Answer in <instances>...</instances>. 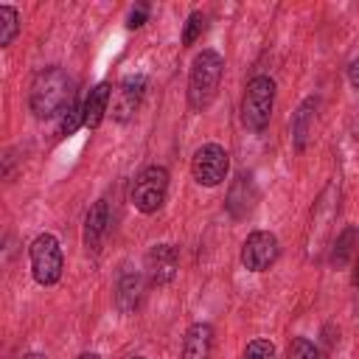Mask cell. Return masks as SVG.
<instances>
[{
  "mask_svg": "<svg viewBox=\"0 0 359 359\" xmlns=\"http://www.w3.org/2000/svg\"><path fill=\"white\" fill-rule=\"evenodd\" d=\"M73 101H76L73 81H70V76H67L59 65L42 67V70L34 76L31 93H28V107H31V112H34L39 121L59 118Z\"/></svg>",
  "mask_w": 359,
  "mask_h": 359,
  "instance_id": "1",
  "label": "cell"
},
{
  "mask_svg": "<svg viewBox=\"0 0 359 359\" xmlns=\"http://www.w3.org/2000/svg\"><path fill=\"white\" fill-rule=\"evenodd\" d=\"M222 76H224V56L219 50L205 48L194 56L191 73H188V107L194 112H202L213 104Z\"/></svg>",
  "mask_w": 359,
  "mask_h": 359,
  "instance_id": "2",
  "label": "cell"
},
{
  "mask_svg": "<svg viewBox=\"0 0 359 359\" xmlns=\"http://www.w3.org/2000/svg\"><path fill=\"white\" fill-rule=\"evenodd\" d=\"M275 107V81L269 76H252L241 95V123L250 132H261L269 126Z\"/></svg>",
  "mask_w": 359,
  "mask_h": 359,
  "instance_id": "3",
  "label": "cell"
},
{
  "mask_svg": "<svg viewBox=\"0 0 359 359\" xmlns=\"http://www.w3.org/2000/svg\"><path fill=\"white\" fill-rule=\"evenodd\" d=\"M28 258H31V275L39 286L59 283L62 269H65V255H62V244L53 233H39L28 247Z\"/></svg>",
  "mask_w": 359,
  "mask_h": 359,
  "instance_id": "4",
  "label": "cell"
},
{
  "mask_svg": "<svg viewBox=\"0 0 359 359\" xmlns=\"http://www.w3.org/2000/svg\"><path fill=\"white\" fill-rule=\"evenodd\" d=\"M165 194H168V171H165V165H146L135 177L129 199H132L135 210L149 216V213H157L163 208Z\"/></svg>",
  "mask_w": 359,
  "mask_h": 359,
  "instance_id": "5",
  "label": "cell"
},
{
  "mask_svg": "<svg viewBox=\"0 0 359 359\" xmlns=\"http://www.w3.org/2000/svg\"><path fill=\"white\" fill-rule=\"evenodd\" d=\"M230 171V154L219 143H202L191 157V174L199 185L216 188L227 180Z\"/></svg>",
  "mask_w": 359,
  "mask_h": 359,
  "instance_id": "6",
  "label": "cell"
},
{
  "mask_svg": "<svg viewBox=\"0 0 359 359\" xmlns=\"http://www.w3.org/2000/svg\"><path fill=\"white\" fill-rule=\"evenodd\" d=\"M337 208H339V191L337 185H325V191L317 196L314 208H311V224H309V236H306V247L311 255H317L331 233V219L337 216Z\"/></svg>",
  "mask_w": 359,
  "mask_h": 359,
  "instance_id": "7",
  "label": "cell"
},
{
  "mask_svg": "<svg viewBox=\"0 0 359 359\" xmlns=\"http://www.w3.org/2000/svg\"><path fill=\"white\" fill-rule=\"evenodd\" d=\"M280 255V241L269 230H252L244 244H241V264L250 272H264L269 269Z\"/></svg>",
  "mask_w": 359,
  "mask_h": 359,
  "instance_id": "8",
  "label": "cell"
},
{
  "mask_svg": "<svg viewBox=\"0 0 359 359\" xmlns=\"http://www.w3.org/2000/svg\"><path fill=\"white\" fill-rule=\"evenodd\" d=\"M180 269V250L174 244H154L146 252V275L154 286H165L177 278Z\"/></svg>",
  "mask_w": 359,
  "mask_h": 359,
  "instance_id": "9",
  "label": "cell"
},
{
  "mask_svg": "<svg viewBox=\"0 0 359 359\" xmlns=\"http://www.w3.org/2000/svg\"><path fill=\"white\" fill-rule=\"evenodd\" d=\"M143 93H146V76H140V73L137 76H126L115 87V95H112V118L118 123H126L137 112V107L143 101Z\"/></svg>",
  "mask_w": 359,
  "mask_h": 359,
  "instance_id": "10",
  "label": "cell"
},
{
  "mask_svg": "<svg viewBox=\"0 0 359 359\" xmlns=\"http://www.w3.org/2000/svg\"><path fill=\"white\" fill-rule=\"evenodd\" d=\"M255 202H258V188H255L252 177H250V174H238V177L230 182V188H227V199H224L227 213H230L233 219H247V216L252 213Z\"/></svg>",
  "mask_w": 359,
  "mask_h": 359,
  "instance_id": "11",
  "label": "cell"
},
{
  "mask_svg": "<svg viewBox=\"0 0 359 359\" xmlns=\"http://www.w3.org/2000/svg\"><path fill=\"white\" fill-rule=\"evenodd\" d=\"M107 230H109V205H107V199H95L84 216V233H81L84 247L90 252H98Z\"/></svg>",
  "mask_w": 359,
  "mask_h": 359,
  "instance_id": "12",
  "label": "cell"
},
{
  "mask_svg": "<svg viewBox=\"0 0 359 359\" xmlns=\"http://www.w3.org/2000/svg\"><path fill=\"white\" fill-rule=\"evenodd\" d=\"M109 101H112V87L107 81L95 84L90 90V95L84 98V107H81V118H84V126L87 129H98L109 112Z\"/></svg>",
  "mask_w": 359,
  "mask_h": 359,
  "instance_id": "13",
  "label": "cell"
},
{
  "mask_svg": "<svg viewBox=\"0 0 359 359\" xmlns=\"http://www.w3.org/2000/svg\"><path fill=\"white\" fill-rule=\"evenodd\" d=\"M140 297H143V275L137 269H126L118 278V286H115V306H118V311L121 314H132L140 306Z\"/></svg>",
  "mask_w": 359,
  "mask_h": 359,
  "instance_id": "14",
  "label": "cell"
},
{
  "mask_svg": "<svg viewBox=\"0 0 359 359\" xmlns=\"http://www.w3.org/2000/svg\"><path fill=\"white\" fill-rule=\"evenodd\" d=\"M213 348V325L194 323L182 334V359H208Z\"/></svg>",
  "mask_w": 359,
  "mask_h": 359,
  "instance_id": "15",
  "label": "cell"
},
{
  "mask_svg": "<svg viewBox=\"0 0 359 359\" xmlns=\"http://www.w3.org/2000/svg\"><path fill=\"white\" fill-rule=\"evenodd\" d=\"M314 112H317V98L309 95V98L300 101V107H297L294 115H292V143H294L297 151L306 149L309 132H311V126H314Z\"/></svg>",
  "mask_w": 359,
  "mask_h": 359,
  "instance_id": "16",
  "label": "cell"
},
{
  "mask_svg": "<svg viewBox=\"0 0 359 359\" xmlns=\"http://www.w3.org/2000/svg\"><path fill=\"white\" fill-rule=\"evenodd\" d=\"M356 227L353 224H348L339 236H337V241H334V252H331V264L337 266V269H342L351 258H356Z\"/></svg>",
  "mask_w": 359,
  "mask_h": 359,
  "instance_id": "17",
  "label": "cell"
},
{
  "mask_svg": "<svg viewBox=\"0 0 359 359\" xmlns=\"http://www.w3.org/2000/svg\"><path fill=\"white\" fill-rule=\"evenodd\" d=\"M20 34V14L14 6H0V45L8 48Z\"/></svg>",
  "mask_w": 359,
  "mask_h": 359,
  "instance_id": "18",
  "label": "cell"
},
{
  "mask_svg": "<svg viewBox=\"0 0 359 359\" xmlns=\"http://www.w3.org/2000/svg\"><path fill=\"white\" fill-rule=\"evenodd\" d=\"M205 31H208V17L202 11H191L188 20H185V28H182V45L191 48Z\"/></svg>",
  "mask_w": 359,
  "mask_h": 359,
  "instance_id": "19",
  "label": "cell"
},
{
  "mask_svg": "<svg viewBox=\"0 0 359 359\" xmlns=\"http://www.w3.org/2000/svg\"><path fill=\"white\" fill-rule=\"evenodd\" d=\"M79 126H84V118H81V107L73 101L62 115H59V126H56V137H65V135H73Z\"/></svg>",
  "mask_w": 359,
  "mask_h": 359,
  "instance_id": "20",
  "label": "cell"
},
{
  "mask_svg": "<svg viewBox=\"0 0 359 359\" xmlns=\"http://www.w3.org/2000/svg\"><path fill=\"white\" fill-rule=\"evenodd\" d=\"M286 359H317V345L309 337H292L286 348Z\"/></svg>",
  "mask_w": 359,
  "mask_h": 359,
  "instance_id": "21",
  "label": "cell"
},
{
  "mask_svg": "<svg viewBox=\"0 0 359 359\" xmlns=\"http://www.w3.org/2000/svg\"><path fill=\"white\" fill-rule=\"evenodd\" d=\"M241 359H275V345L269 339H264V337L250 339L244 353H241Z\"/></svg>",
  "mask_w": 359,
  "mask_h": 359,
  "instance_id": "22",
  "label": "cell"
},
{
  "mask_svg": "<svg viewBox=\"0 0 359 359\" xmlns=\"http://www.w3.org/2000/svg\"><path fill=\"white\" fill-rule=\"evenodd\" d=\"M146 20H149V6H146V3H137V6H132V8H129L126 28H140Z\"/></svg>",
  "mask_w": 359,
  "mask_h": 359,
  "instance_id": "23",
  "label": "cell"
},
{
  "mask_svg": "<svg viewBox=\"0 0 359 359\" xmlns=\"http://www.w3.org/2000/svg\"><path fill=\"white\" fill-rule=\"evenodd\" d=\"M348 81H351L353 90H359V59H353V62L348 65Z\"/></svg>",
  "mask_w": 359,
  "mask_h": 359,
  "instance_id": "24",
  "label": "cell"
},
{
  "mask_svg": "<svg viewBox=\"0 0 359 359\" xmlns=\"http://www.w3.org/2000/svg\"><path fill=\"white\" fill-rule=\"evenodd\" d=\"M351 283L359 286V247H356V258H353V275H351Z\"/></svg>",
  "mask_w": 359,
  "mask_h": 359,
  "instance_id": "25",
  "label": "cell"
},
{
  "mask_svg": "<svg viewBox=\"0 0 359 359\" xmlns=\"http://www.w3.org/2000/svg\"><path fill=\"white\" fill-rule=\"evenodd\" d=\"M76 359H101V353H95V351H84V353H79Z\"/></svg>",
  "mask_w": 359,
  "mask_h": 359,
  "instance_id": "26",
  "label": "cell"
},
{
  "mask_svg": "<svg viewBox=\"0 0 359 359\" xmlns=\"http://www.w3.org/2000/svg\"><path fill=\"white\" fill-rule=\"evenodd\" d=\"M25 359H45V356H39V353H31V356H25Z\"/></svg>",
  "mask_w": 359,
  "mask_h": 359,
  "instance_id": "27",
  "label": "cell"
},
{
  "mask_svg": "<svg viewBox=\"0 0 359 359\" xmlns=\"http://www.w3.org/2000/svg\"><path fill=\"white\" fill-rule=\"evenodd\" d=\"M132 359H146V356H132Z\"/></svg>",
  "mask_w": 359,
  "mask_h": 359,
  "instance_id": "28",
  "label": "cell"
}]
</instances>
